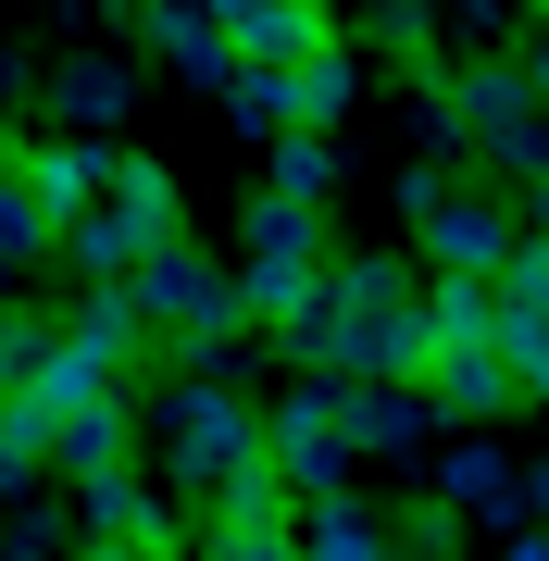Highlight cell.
<instances>
[{"label":"cell","instance_id":"cell-16","mask_svg":"<svg viewBox=\"0 0 549 561\" xmlns=\"http://www.w3.org/2000/svg\"><path fill=\"white\" fill-rule=\"evenodd\" d=\"M525 88H537V113H549V38H525Z\"/></svg>","mask_w":549,"mask_h":561},{"label":"cell","instance_id":"cell-8","mask_svg":"<svg viewBox=\"0 0 549 561\" xmlns=\"http://www.w3.org/2000/svg\"><path fill=\"white\" fill-rule=\"evenodd\" d=\"M13 175H25V201H38V225H50V238H76V225H88V201L113 187V150H88V138H38Z\"/></svg>","mask_w":549,"mask_h":561},{"label":"cell","instance_id":"cell-12","mask_svg":"<svg viewBox=\"0 0 549 561\" xmlns=\"http://www.w3.org/2000/svg\"><path fill=\"white\" fill-rule=\"evenodd\" d=\"M113 461H125V387H113V400H88V412H62V474L101 486Z\"/></svg>","mask_w":549,"mask_h":561},{"label":"cell","instance_id":"cell-4","mask_svg":"<svg viewBox=\"0 0 549 561\" xmlns=\"http://www.w3.org/2000/svg\"><path fill=\"white\" fill-rule=\"evenodd\" d=\"M437 125H449V138H474L488 162H512V175L549 187V113H537L525 62H462V88L437 101Z\"/></svg>","mask_w":549,"mask_h":561},{"label":"cell","instance_id":"cell-5","mask_svg":"<svg viewBox=\"0 0 549 561\" xmlns=\"http://www.w3.org/2000/svg\"><path fill=\"white\" fill-rule=\"evenodd\" d=\"M263 449L287 486H312V500H338V474L363 461V437H350V375H312L287 412H263Z\"/></svg>","mask_w":549,"mask_h":561},{"label":"cell","instance_id":"cell-18","mask_svg":"<svg viewBox=\"0 0 549 561\" xmlns=\"http://www.w3.org/2000/svg\"><path fill=\"white\" fill-rule=\"evenodd\" d=\"M125 13H163V0H125Z\"/></svg>","mask_w":549,"mask_h":561},{"label":"cell","instance_id":"cell-7","mask_svg":"<svg viewBox=\"0 0 549 561\" xmlns=\"http://www.w3.org/2000/svg\"><path fill=\"white\" fill-rule=\"evenodd\" d=\"M425 400H437V412H462V424H488V412L525 400V375H512V350H500V337H437V350H425Z\"/></svg>","mask_w":549,"mask_h":561},{"label":"cell","instance_id":"cell-3","mask_svg":"<svg viewBox=\"0 0 549 561\" xmlns=\"http://www.w3.org/2000/svg\"><path fill=\"white\" fill-rule=\"evenodd\" d=\"M250 461H263V412L225 375H187L163 400V474L175 486H225V474H250Z\"/></svg>","mask_w":549,"mask_h":561},{"label":"cell","instance_id":"cell-11","mask_svg":"<svg viewBox=\"0 0 549 561\" xmlns=\"http://www.w3.org/2000/svg\"><path fill=\"white\" fill-rule=\"evenodd\" d=\"M449 512H488V524H525V486H512V461L500 449H449Z\"/></svg>","mask_w":549,"mask_h":561},{"label":"cell","instance_id":"cell-9","mask_svg":"<svg viewBox=\"0 0 549 561\" xmlns=\"http://www.w3.org/2000/svg\"><path fill=\"white\" fill-rule=\"evenodd\" d=\"M138 25H150V50H163L187 88H238V38H225L201 0H163V13H138Z\"/></svg>","mask_w":549,"mask_h":561},{"label":"cell","instance_id":"cell-13","mask_svg":"<svg viewBox=\"0 0 549 561\" xmlns=\"http://www.w3.org/2000/svg\"><path fill=\"white\" fill-rule=\"evenodd\" d=\"M275 201H312V213H325V138H312V125L275 138Z\"/></svg>","mask_w":549,"mask_h":561},{"label":"cell","instance_id":"cell-6","mask_svg":"<svg viewBox=\"0 0 549 561\" xmlns=\"http://www.w3.org/2000/svg\"><path fill=\"white\" fill-rule=\"evenodd\" d=\"M412 225H425V262H437V275H500V262L525 250V225H512V213L449 201L437 175H412Z\"/></svg>","mask_w":549,"mask_h":561},{"label":"cell","instance_id":"cell-17","mask_svg":"<svg viewBox=\"0 0 549 561\" xmlns=\"http://www.w3.org/2000/svg\"><path fill=\"white\" fill-rule=\"evenodd\" d=\"M512 561H549V537H512Z\"/></svg>","mask_w":549,"mask_h":561},{"label":"cell","instance_id":"cell-15","mask_svg":"<svg viewBox=\"0 0 549 561\" xmlns=\"http://www.w3.org/2000/svg\"><path fill=\"white\" fill-rule=\"evenodd\" d=\"M201 561H287V537H225V524H213V549Z\"/></svg>","mask_w":549,"mask_h":561},{"label":"cell","instance_id":"cell-2","mask_svg":"<svg viewBox=\"0 0 549 561\" xmlns=\"http://www.w3.org/2000/svg\"><path fill=\"white\" fill-rule=\"evenodd\" d=\"M62 250H76L88 275H113V287H125L150 250H175V175H163V162H138V150H113V187H101V213H88Z\"/></svg>","mask_w":549,"mask_h":561},{"label":"cell","instance_id":"cell-10","mask_svg":"<svg viewBox=\"0 0 549 561\" xmlns=\"http://www.w3.org/2000/svg\"><path fill=\"white\" fill-rule=\"evenodd\" d=\"M287 561H387V524H375V512H363V500L338 486V500H312V512H300Z\"/></svg>","mask_w":549,"mask_h":561},{"label":"cell","instance_id":"cell-14","mask_svg":"<svg viewBox=\"0 0 549 561\" xmlns=\"http://www.w3.org/2000/svg\"><path fill=\"white\" fill-rule=\"evenodd\" d=\"M62 101H76L88 125H113V113H125V62H76V76H62Z\"/></svg>","mask_w":549,"mask_h":561},{"label":"cell","instance_id":"cell-1","mask_svg":"<svg viewBox=\"0 0 549 561\" xmlns=\"http://www.w3.org/2000/svg\"><path fill=\"white\" fill-rule=\"evenodd\" d=\"M325 275H338V262H325V213H312V201H275V187H263V201H250V250H238V300L287 337V324L325 300Z\"/></svg>","mask_w":549,"mask_h":561}]
</instances>
